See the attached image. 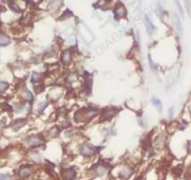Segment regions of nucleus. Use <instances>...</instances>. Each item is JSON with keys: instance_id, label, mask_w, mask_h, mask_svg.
I'll return each instance as SVG.
<instances>
[{"instance_id": "f257e3e1", "label": "nucleus", "mask_w": 191, "mask_h": 180, "mask_svg": "<svg viewBox=\"0 0 191 180\" xmlns=\"http://www.w3.org/2000/svg\"><path fill=\"white\" fill-rule=\"evenodd\" d=\"M97 115V110L92 109H82L79 112H77L74 115V118L77 122L80 121H87L92 119L93 117Z\"/></svg>"}, {"instance_id": "f03ea898", "label": "nucleus", "mask_w": 191, "mask_h": 180, "mask_svg": "<svg viewBox=\"0 0 191 180\" xmlns=\"http://www.w3.org/2000/svg\"><path fill=\"white\" fill-rule=\"evenodd\" d=\"M33 173V167L30 165H23L21 166L18 171V176L21 179H25Z\"/></svg>"}, {"instance_id": "7ed1b4c3", "label": "nucleus", "mask_w": 191, "mask_h": 180, "mask_svg": "<svg viewBox=\"0 0 191 180\" xmlns=\"http://www.w3.org/2000/svg\"><path fill=\"white\" fill-rule=\"evenodd\" d=\"M61 176L64 180H74L76 177V170L73 167L63 169L61 171Z\"/></svg>"}, {"instance_id": "20e7f679", "label": "nucleus", "mask_w": 191, "mask_h": 180, "mask_svg": "<svg viewBox=\"0 0 191 180\" xmlns=\"http://www.w3.org/2000/svg\"><path fill=\"white\" fill-rule=\"evenodd\" d=\"M96 152H97V148L92 147V145H90V144H83L80 148V153L82 156H85V157L93 156Z\"/></svg>"}, {"instance_id": "39448f33", "label": "nucleus", "mask_w": 191, "mask_h": 180, "mask_svg": "<svg viewBox=\"0 0 191 180\" xmlns=\"http://www.w3.org/2000/svg\"><path fill=\"white\" fill-rule=\"evenodd\" d=\"M92 171H93L94 175L96 176H104L108 171V167L106 165H101V164H97L95 165L93 168H92Z\"/></svg>"}, {"instance_id": "423d86ee", "label": "nucleus", "mask_w": 191, "mask_h": 180, "mask_svg": "<svg viewBox=\"0 0 191 180\" xmlns=\"http://www.w3.org/2000/svg\"><path fill=\"white\" fill-rule=\"evenodd\" d=\"M26 143L31 147H37L42 144V140L39 136H30L26 139Z\"/></svg>"}, {"instance_id": "0eeeda50", "label": "nucleus", "mask_w": 191, "mask_h": 180, "mask_svg": "<svg viewBox=\"0 0 191 180\" xmlns=\"http://www.w3.org/2000/svg\"><path fill=\"white\" fill-rule=\"evenodd\" d=\"M115 114H116V109L115 108H107L106 110H104V112L102 114V118L104 120H109Z\"/></svg>"}, {"instance_id": "6e6552de", "label": "nucleus", "mask_w": 191, "mask_h": 180, "mask_svg": "<svg viewBox=\"0 0 191 180\" xmlns=\"http://www.w3.org/2000/svg\"><path fill=\"white\" fill-rule=\"evenodd\" d=\"M70 60H71V53H70L68 50L64 51L61 54V61L64 65H68Z\"/></svg>"}, {"instance_id": "1a4fd4ad", "label": "nucleus", "mask_w": 191, "mask_h": 180, "mask_svg": "<svg viewBox=\"0 0 191 180\" xmlns=\"http://www.w3.org/2000/svg\"><path fill=\"white\" fill-rule=\"evenodd\" d=\"M25 119H17V120H14L11 124V127L14 130H17L20 128H22L23 126H25Z\"/></svg>"}, {"instance_id": "9d476101", "label": "nucleus", "mask_w": 191, "mask_h": 180, "mask_svg": "<svg viewBox=\"0 0 191 180\" xmlns=\"http://www.w3.org/2000/svg\"><path fill=\"white\" fill-rule=\"evenodd\" d=\"M131 175H132V170L129 167H126L123 171L120 172L119 176L123 179H127V178H129V176Z\"/></svg>"}, {"instance_id": "9b49d317", "label": "nucleus", "mask_w": 191, "mask_h": 180, "mask_svg": "<svg viewBox=\"0 0 191 180\" xmlns=\"http://www.w3.org/2000/svg\"><path fill=\"white\" fill-rule=\"evenodd\" d=\"M10 42V38L5 34L0 33V46H6Z\"/></svg>"}, {"instance_id": "f8f14e48", "label": "nucleus", "mask_w": 191, "mask_h": 180, "mask_svg": "<svg viewBox=\"0 0 191 180\" xmlns=\"http://www.w3.org/2000/svg\"><path fill=\"white\" fill-rule=\"evenodd\" d=\"M125 13H126V10H125V9L123 8V7H118V8L116 9V10H115V14L118 15V18L123 17L125 15Z\"/></svg>"}, {"instance_id": "ddd939ff", "label": "nucleus", "mask_w": 191, "mask_h": 180, "mask_svg": "<svg viewBox=\"0 0 191 180\" xmlns=\"http://www.w3.org/2000/svg\"><path fill=\"white\" fill-rule=\"evenodd\" d=\"M10 85L6 82H0V93H4L9 88Z\"/></svg>"}, {"instance_id": "4468645a", "label": "nucleus", "mask_w": 191, "mask_h": 180, "mask_svg": "<svg viewBox=\"0 0 191 180\" xmlns=\"http://www.w3.org/2000/svg\"><path fill=\"white\" fill-rule=\"evenodd\" d=\"M34 88H35V92H36L37 94H39L40 92L43 91L44 86H43V85H36Z\"/></svg>"}, {"instance_id": "2eb2a0df", "label": "nucleus", "mask_w": 191, "mask_h": 180, "mask_svg": "<svg viewBox=\"0 0 191 180\" xmlns=\"http://www.w3.org/2000/svg\"><path fill=\"white\" fill-rule=\"evenodd\" d=\"M146 27H147V31L149 32V34H151L154 30V26L151 25V23L146 19Z\"/></svg>"}, {"instance_id": "dca6fc26", "label": "nucleus", "mask_w": 191, "mask_h": 180, "mask_svg": "<svg viewBox=\"0 0 191 180\" xmlns=\"http://www.w3.org/2000/svg\"><path fill=\"white\" fill-rule=\"evenodd\" d=\"M0 180H12V178L10 175L0 174Z\"/></svg>"}, {"instance_id": "f3484780", "label": "nucleus", "mask_w": 191, "mask_h": 180, "mask_svg": "<svg viewBox=\"0 0 191 180\" xmlns=\"http://www.w3.org/2000/svg\"><path fill=\"white\" fill-rule=\"evenodd\" d=\"M24 97L25 98V100H32V95H31V93L29 92V91H25V95H24Z\"/></svg>"}, {"instance_id": "a211bd4d", "label": "nucleus", "mask_w": 191, "mask_h": 180, "mask_svg": "<svg viewBox=\"0 0 191 180\" xmlns=\"http://www.w3.org/2000/svg\"><path fill=\"white\" fill-rule=\"evenodd\" d=\"M39 79H40V76H39V74H37V73H34L33 74V76H32V82H38V81H39Z\"/></svg>"}, {"instance_id": "6ab92c4d", "label": "nucleus", "mask_w": 191, "mask_h": 180, "mask_svg": "<svg viewBox=\"0 0 191 180\" xmlns=\"http://www.w3.org/2000/svg\"><path fill=\"white\" fill-rule=\"evenodd\" d=\"M2 108H3V110H5V111H10V110H11V107L9 106L8 104H6V103L2 105Z\"/></svg>"}, {"instance_id": "aec40b11", "label": "nucleus", "mask_w": 191, "mask_h": 180, "mask_svg": "<svg viewBox=\"0 0 191 180\" xmlns=\"http://www.w3.org/2000/svg\"><path fill=\"white\" fill-rule=\"evenodd\" d=\"M153 102L155 103V104H157L158 107H160V101L158 100H153Z\"/></svg>"}, {"instance_id": "412c9836", "label": "nucleus", "mask_w": 191, "mask_h": 180, "mask_svg": "<svg viewBox=\"0 0 191 180\" xmlns=\"http://www.w3.org/2000/svg\"><path fill=\"white\" fill-rule=\"evenodd\" d=\"M188 150H189V152L191 153V143H189V147H188Z\"/></svg>"}, {"instance_id": "4be33fe9", "label": "nucleus", "mask_w": 191, "mask_h": 180, "mask_svg": "<svg viewBox=\"0 0 191 180\" xmlns=\"http://www.w3.org/2000/svg\"><path fill=\"white\" fill-rule=\"evenodd\" d=\"M1 10H3V9H2V7L0 6V11H1Z\"/></svg>"}, {"instance_id": "5701e85b", "label": "nucleus", "mask_w": 191, "mask_h": 180, "mask_svg": "<svg viewBox=\"0 0 191 180\" xmlns=\"http://www.w3.org/2000/svg\"><path fill=\"white\" fill-rule=\"evenodd\" d=\"M9 0H3V2H8Z\"/></svg>"}]
</instances>
